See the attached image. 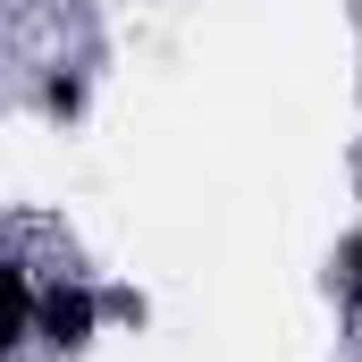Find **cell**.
<instances>
[{
    "instance_id": "obj_1",
    "label": "cell",
    "mask_w": 362,
    "mask_h": 362,
    "mask_svg": "<svg viewBox=\"0 0 362 362\" xmlns=\"http://www.w3.org/2000/svg\"><path fill=\"white\" fill-rule=\"evenodd\" d=\"M34 329H42V346L76 354V346L93 337V295H85V286H51V295H42V320H34Z\"/></svg>"
},
{
    "instance_id": "obj_2",
    "label": "cell",
    "mask_w": 362,
    "mask_h": 362,
    "mask_svg": "<svg viewBox=\"0 0 362 362\" xmlns=\"http://www.w3.org/2000/svg\"><path fill=\"white\" fill-rule=\"evenodd\" d=\"M34 320H42V295L25 286V270H0V346H17Z\"/></svg>"
},
{
    "instance_id": "obj_3",
    "label": "cell",
    "mask_w": 362,
    "mask_h": 362,
    "mask_svg": "<svg viewBox=\"0 0 362 362\" xmlns=\"http://www.w3.org/2000/svg\"><path fill=\"white\" fill-rule=\"evenodd\" d=\"M42 101H51L59 118H76V101H85V85H76V76H51V93H42Z\"/></svg>"
},
{
    "instance_id": "obj_4",
    "label": "cell",
    "mask_w": 362,
    "mask_h": 362,
    "mask_svg": "<svg viewBox=\"0 0 362 362\" xmlns=\"http://www.w3.org/2000/svg\"><path fill=\"white\" fill-rule=\"evenodd\" d=\"M354 262H362V236H354Z\"/></svg>"
}]
</instances>
